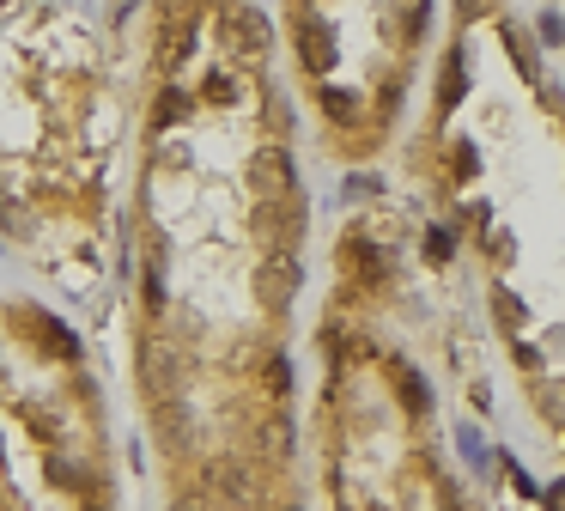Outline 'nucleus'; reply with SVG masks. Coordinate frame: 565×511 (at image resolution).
Returning <instances> with one entry per match:
<instances>
[{
    "mask_svg": "<svg viewBox=\"0 0 565 511\" xmlns=\"http://www.w3.org/2000/svg\"><path fill=\"white\" fill-rule=\"evenodd\" d=\"M322 110H329L335 122H353V116H359V98L341 92V86H329V92H322Z\"/></svg>",
    "mask_w": 565,
    "mask_h": 511,
    "instance_id": "nucleus-11",
    "label": "nucleus"
},
{
    "mask_svg": "<svg viewBox=\"0 0 565 511\" xmlns=\"http://www.w3.org/2000/svg\"><path fill=\"white\" fill-rule=\"evenodd\" d=\"M292 153L286 146H262L256 153V165H250V189H256V201H286L292 195Z\"/></svg>",
    "mask_w": 565,
    "mask_h": 511,
    "instance_id": "nucleus-2",
    "label": "nucleus"
},
{
    "mask_svg": "<svg viewBox=\"0 0 565 511\" xmlns=\"http://www.w3.org/2000/svg\"><path fill=\"white\" fill-rule=\"evenodd\" d=\"M256 238L268 250H292V238H298V207H292V195L286 201H256Z\"/></svg>",
    "mask_w": 565,
    "mask_h": 511,
    "instance_id": "nucleus-3",
    "label": "nucleus"
},
{
    "mask_svg": "<svg viewBox=\"0 0 565 511\" xmlns=\"http://www.w3.org/2000/svg\"><path fill=\"white\" fill-rule=\"evenodd\" d=\"M195 49V25H171V43H165V73H177Z\"/></svg>",
    "mask_w": 565,
    "mask_h": 511,
    "instance_id": "nucleus-10",
    "label": "nucleus"
},
{
    "mask_svg": "<svg viewBox=\"0 0 565 511\" xmlns=\"http://www.w3.org/2000/svg\"><path fill=\"white\" fill-rule=\"evenodd\" d=\"M262 451H268V463H286V457H292V420H286V414H274V420H268Z\"/></svg>",
    "mask_w": 565,
    "mask_h": 511,
    "instance_id": "nucleus-7",
    "label": "nucleus"
},
{
    "mask_svg": "<svg viewBox=\"0 0 565 511\" xmlns=\"http://www.w3.org/2000/svg\"><path fill=\"white\" fill-rule=\"evenodd\" d=\"M207 98H213V104H231V98H237V86H231V80H207Z\"/></svg>",
    "mask_w": 565,
    "mask_h": 511,
    "instance_id": "nucleus-14",
    "label": "nucleus"
},
{
    "mask_svg": "<svg viewBox=\"0 0 565 511\" xmlns=\"http://www.w3.org/2000/svg\"><path fill=\"white\" fill-rule=\"evenodd\" d=\"M268 390H274V396H286V390H292V372H286V359H268Z\"/></svg>",
    "mask_w": 565,
    "mask_h": 511,
    "instance_id": "nucleus-13",
    "label": "nucleus"
},
{
    "mask_svg": "<svg viewBox=\"0 0 565 511\" xmlns=\"http://www.w3.org/2000/svg\"><path fill=\"white\" fill-rule=\"evenodd\" d=\"M183 116H189V98H183L177 86H165V98H158V104H152V122H158V128H177Z\"/></svg>",
    "mask_w": 565,
    "mask_h": 511,
    "instance_id": "nucleus-8",
    "label": "nucleus"
},
{
    "mask_svg": "<svg viewBox=\"0 0 565 511\" xmlns=\"http://www.w3.org/2000/svg\"><path fill=\"white\" fill-rule=\"evenodd\" d=\"M395 390L408 396V408H414V414H432V390H426V378L414 372V365H395Z\"/></svg>",
    "mask_w": 565,
    "mask_h": 511,
    "instance_id": "nucleus-6",
    "label": "nucleus"
},
{
    "mask_svg": "<svg viewBox=\"0 0 565 511\" xmlns=\"http://www.w3.org/2000/svg\"><path fill=\"white\" fill-rule=\"evenodd\" d=\"M462 13H468V19H480V13H493V0H462Z\"/></svg>",
    "mask_w": 565,
    "mask_h": 511,
    "instance_id": "nucleus-16",
    "label": "nucleus"
},
{
    "mask_svg": "<svg viewBox=\"0 0 565 511\" xmlns=\"http://www.w3.org/2000/svg\"><path fill=\"white\" fill-rule=\"evenodd\" d=\"M298 286H304V268H298V256H292V250H274V256L256 268V292H262L268 317H286V311H292Z\"/></svg>",
    "mask_w": 565,
    "mask_h": 511,
    "instance_id": "nucleus-1",
    "label": "nucleus"
},
{
    "mask_svg": "<svg viewBox=\"0 0 565 511\" xmlns=\"http://www.w3.org/2000/svg\"><path fill=\"white\" fill-rule=\"evenodd\" d=\"M426 256L444 262V256H450V232H432V238H426Z\"/></svg>",
    "mask_w": 565,
    "mask_h": 511,
    "instance_id": "nucleus-15",
    "label": "nucleus"
},
{
    "mask_svg": "<svg viewBox=\"0 0 565 511\" xmlns=\"http://www.w3.org/2000/svg\"><path fill=\"white\" fill-rule=\"evenodd\" d=\"M499 37H505V49H511V61H517V73H523V80H541V73H535V55H529V43L517 37V25H505V19H499Z\"/></svg>",
    "mask_w": 565,
    "mask_h": 511,
    "instance_id": "nucleus-9",
    "label": "nucleus"
},
{
    "mask_svg": "<svg viewBox=\"0 0 565 511\" xmlns=\"http://www.w3.org/2000/svg\"><path fill=\"white\" fill-rule=\"evenodd\" d=\"M231 43L262 55V49H268V19H262V13H237V19H231Z\"/></svg>",
    "mask_w": 565,
    "mask_h": 511,
    "instance_id": "nucleus-5",
    "label": "nucleus"
},
{
    "mask_svg": "<svg viewBox=\"0 0 565 511\" xmlns=\"http://www.w3.org/2000/svg\"><path fill=\"white\" fill-rule=\"evenodd\" d=\"M298 55H304L310 73H335V37H329V25H322V19H304L298 25Z\"/></svg>",
    "mask_w": 565,
    "mask_h": 511,
    "instance_id": "nucleus-4",
    "label": "nucleus"
},
{
    "mask_svg": "<svg viewBox=\"0 0 565 511\" xmlns=\"http://www.w3.org/2000/svg\"><path fill=\"white\" fill-rule=\"evenodd\" d=\"M462 92H468V80H462V73H456V61H450V67H444V110H450Z\"/></svg>",
    "mask_w": 565,
    "mask_h": 511,
    "instance_id": "nucleus-12",
    "label": "nucleus"
}]
</instances>
